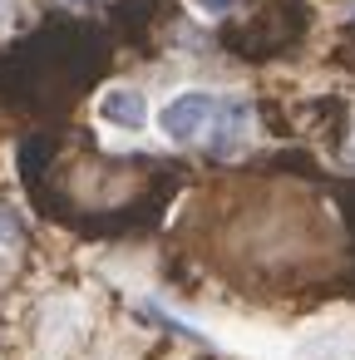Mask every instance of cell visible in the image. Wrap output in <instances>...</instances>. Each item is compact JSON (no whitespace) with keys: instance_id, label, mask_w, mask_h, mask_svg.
<instances>
[{"instance_id":"7a4b0ae2","label":"cell","mask_w":355,"mask_h":360,"mask_svg":"<svg viewBox=\"0 0 355 360\" xmlns=\"http://www.w3.org/2000/svg\"><path fill=\"white\" fill-rule=\"evenodd\" d=\"M94 119L119 129V134H143L148 129V94L134 84H109L94 104Z\"/></svg>"},{"instance_id":"277c9868","label":"cell","mask_w":355,"mask_h":360,"mask_svg":"<svg viewBox=\"0 0 355 360\" xmlns=\"http://www.w3.org/2000/svg\"><path fill=\"white\" fill-rule=\"evenodd\" d=\"M188 6H193L198 15H207V20H217V15H227L232 6H242V0H188Z\"/></svg>"},{"instance_id":"6da1fadb","label":"cell","mask_w":355,"mask_h":360,"mask_svg":"<svg viewBox=\"0 0 355 360\" xmlns=\"http://www.w3.org/2000/svg\"><path fill=\"white\" fill-rule=\"evenodd\" d=\"M217 94L212 89H178L163 109H158V134L168 139V143H193V139H202L207 129H212V119H217Z\"/></svg>"},{"instance_id":"3957f363","label":"cell","mask_w":355,"mask_h":360,"mask_svg":"<svg viewBox=\"0 0 355 360\" xmlns=\"http://www.w3.org/2000/svg\"><path fill=\"white\" fill-rule=\"evenodd\" d=\"M20 237H25V222H20V212L0 202V247H11V242H20Z\"/></svg>"},{"instance_id":"5b68a950","label":"cell","mask_w":355,"mask_h":360,"mask_svg":"<svg viewBox=\"0 0 355 360\" xmlns=\"http://www.w3.org/2000/svg\"><path fill=\"white\" fill-rule=\"evenodd\" d=\"M0 15H6V0H0Z\"/></svg>"}]
</instances>
